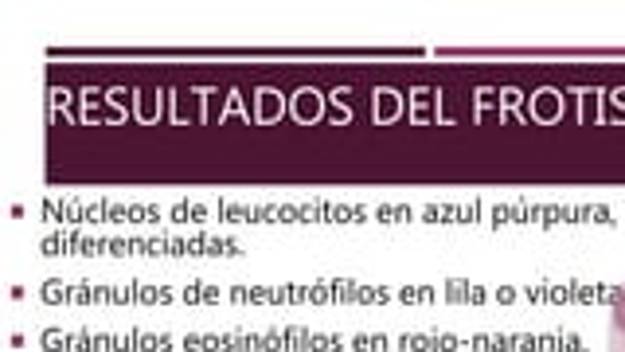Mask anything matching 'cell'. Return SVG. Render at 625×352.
I'll return each instance as SVG.
<instances>
[{
    "mask_svg": "<svg viewBox=\"0 0 625 352\" xmlns=\"http://www.w3.org/2000/svg\"><path fill=\"white\" fill-rule=\"evenodd\" d=\"M614 329L617 333H625V289L614 298Z\"/></svg>",
    "mask_w": 625,
    "mask_h": 352,
    "instance_id": "6da1fadb",
    "label": "cell"
}]
</instances>
